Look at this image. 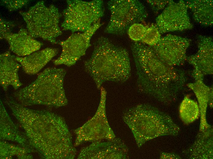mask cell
Segmentation results:
<instances>
[{"instance_id": "1", "label": "cell", "mask_w": 213, "mask_h": 159, "mask_svg": "<svg viewBox=\"0 0 213 159\" xmlns=\"http://www.w3.org/2000/svg\"><path fill=\"white\" fill-rule=\"evenodd\" d=\"M86 71L100 89L105 82L123 83L131 75L129 53L106 37H99L94 43L90 58L84 62Z\"/></svg>"}, {"instance_id": "2", "label": "cell", "mask_w": 213, "mask_h": 159, "mask_svg": "<svg viewBox=\"0 0 213 159\" xmlns=\"http://www.w3.org/2000/svg\"><path fill=\"white\" fill-rule=\"evenodd\" d=\"M42 130L20 120L30 143L47 158H57L68 147L71 141L65 124L59 116L46 110H39Z\"/></svg>"}, {"instance_id": "3", "label": "cell", "mask_w": 213, "mask_h": 159, "mask_svg": "<svg viewBox=\"0 0 213 159\" xmlns=\"http://www.w3.org/2000/svg\"><path fill=\"white\" fill-rule=\"evenodd\" d=\"M66 73V70L62 68H47L34 81L14 93V96L24 106H65L68 103L63 85Z\"/></svg>"}, {"instance_id": "4", "label": "cell", "mask_w": 213, "mask_h": 159, "mask_svg": "<svg viewBox=\"0 0 213 159\" xmlns=\"http://www.w3.org/2000/svg\"><path fill=\"white\" fill-rule=\"evenodd\" d=\"M139 146L156 137L175 135L177 126L168 116L148 105L140 104L129 108L124 115Z\"/></svg>"}, {"instance_id": "5", "label": "cell", "mask_w": 213, "mask_h": 159, "mask_svg": "<svg viewBox=\"0 0 213 159\" xmlns=\"http://www.w3.org/2000/svg\"><path fill=\"white\" fill-rule=\"evenodd\" d=\"M26 24L27 29L33 38H40L52 43L62 35L59 25L61 14L58 9L52 4L47 7L44 1L38 2L26 12H20Z\"/></svg>"}, {"instance_id": "6", "label": "cell", "mask_w": 213, "mask_h": 159, "mask_svg": "<svg viewBox=\"0 0 213 159\" xmlns=\"http://www.w3.org/2000/svg\"><path fill=\"white\" fill-rule=\"evenodd\" d=\"M67 6L63 12L62 30L84 32L100 20L104 15L103 3L101 0L66 1Z\"/></svg>"}, {"instance_id": "7", "label": "cell", "mask_w": 213, "mask_h": 159, "mask_svg": "<svg viewBox=\"0 0 213 159\" xmlns=\"http://www.w3.org/2000/svg\"><path fill=\"white\" fill-rule=\"evenodd\" d=\"M110 13L105 33L122 35L132 25L144 21L147 13L143 4L137 0H111L107 3Z\"/></svg>"}, {"instance_id": "8", "label": "cell", "mask_w": 213, "mask_h": 159, "mask_svg": "<svg viewBox=\"0 0 213 159\" xmlns=\"http://www.w3.org/2000/svg\"><path fill=\"white\" fill-rule=\"evenodd\" d=\"M100 20L89 29L82 33H73L66 39L60 41L62 47L60 56L53 61L55 65H63L68 67L74 65L86 53L91 46V40L97 30L102 25Z\"/></svg>"}, {"instance_id": "9", "label": "cell", "mask_w": 213, "mask_h": 159, "mask_svg": "<svg viewBox=\"0 0 213 159\" xmlns=\"http://www.w3.org/2000/svg\"><path fill=\"white\" fill-rule=\"evenodd\" d=\"M185 2L170 0L156 19V25L161 34L182 31L193 28Z\"/></svg>"}, {"instance_id": "10", "label": "cell", "mask_w": 213, "mask_h": 159, "mask_svg": "<svg viewBox=\"0 0 213 159\" xmlns=\"http://www.w3.org/2000/svg\"><path fill=\"white\" fill-rule=\"evenodd\" d=\"M190 40L172 34L161 38L155 45L151 46L157 56L169 65L180 64L185 58V52Z\"/></svg>"}, {"instance_id": "11", "label": "cell", "mask_w": 213, "mask_h": 159, "mask_svg": "<svg viewBox=\"0 0 213 159\" xmlns=\"http://www.w3.org/2000/svg\"><path fill=\"white\" fill-rule=\"evenodd\" d=\"M6 39L9 49L18 57H25L38 50L43 45L31 36L27 29L22 28L17 33L9 32L0 36Z\"/></svg>"}, {"instance_id": "12", "label": "cell", "mask_w": 213, "mask_h": 159, "mask_svg": "<svg viewBox=\"0 0 213 159\" xmlns=\"http://www.w3.org/2000/svg\"><path fill=\"white\" fill-rule=\"evenodd\" d=\"M15 57L8 50L0 55V83L5 91L9 86L16 90L22 85L18 75L21 65Z\"/></svg>"}, {"instance_id": "13", "label": "cell", "mask_w": 213, "mask_h": 159, "mask_svg": "<svg viewBox=\"0 0 213 159\" xmlns=\"http://www.w3.org/2000/svg\"><path fill=\"white\" fill-rule=\"evenodd\" d=\"M58 51V48L47 47L24 57L16 56L15 58L26 74L34 75L39 72Z\"/></svg>"}, {"instance_id": "14", "label": "cell", "mask_w": 213, "mask_h": 159, "mask_svg": "<svg viewBox=\"0 0 213 159\" xmlns=\"http://www.w3.org/2000/svg\"><path fill=\"white\" fill-rule=\"evenodd\" d=\"M198 39L199 51L196 54L190 58L189 62L198 70L211 71L213 67L212 38L200 35Z\"/></svg>"}, {"instance_id": "15", "label": "cell", "mask_w": 213, "mask_h": 159, "mask_svg": "<svg viewBox=\"0 0 213 159\" xmlns=\"http://www.w3.org/2000/svg\"><path fill=\"white\" fill-rule=\"evenodd\" d=\"M197 23L205 26L213 24V1L212 0H192L185 2Z\"/></svg>"}, {"instance_id": "16", "label": "cell", "mask_w": 213, "mask_h": 159, "mask_svg": "<svg viewBox=\"0 0 213 159\" xmlns=\"http://www.w3.org/2000/svg\"><path fill=\"white\" fill-rule=\"evenodd\" d=\"M190 87L195 93L199 104L201 116L200 130L207 129L209 127L206 123V114L210 97V89L201 81L190 84Z\"/></svg>"}, {"instance_id": "17", "label": "cell", "mask_w": 213, "mask_h": 159, "mask_svg": "<svg viewBox=\"0 0 213 159\" xmlns=\"http://www.w3.org/2000/svg\"><path fill=\"white\" fill-rule=\"evenodd\" d=\"M179 114L181 119L185 124H189L198 119L200 111L197 103L192 99L185 97L180 106Z\"/></svg>"}, {"instance_id": "18", "label": "cell", "mask_w": 213, "mask_h": 159, "mask_svg": "<svg viewBox=\"0 0 213 159\" xmlns=\"http://www.w3.org/2000/svg\"><path fill=\"white\" fill-rule=\"evenodd\" d=\"M161 34L156 25L152 24L147 28L141 40L144 43L151 46L156 45L161 39Z\"/></svg>"}, {"instance_id": "19", "label": "cell", "mask_w": 213, "mask_h": 159, "mask_svg": "<svg viewBox=\"0 0 213 159\" xmlns=\"http://www.w3.org/2000/svg\"><path fill=\"white\" fill-rule=\"evenodd\" d=\"M147 28L141 24L135 23L130 26L128 29V35L134 42H138L143 38Z\"/></svg>"}, {"instance_id": "20", "label": "cell", "mask_w": 213, "mask_h": 159, "mask_svg": "<svg viewBox=\"0 0 213 159\" xmlns=\"http://www.w3.org/2000/svg\"><path fill=\"white\" fill-rule=\"evenodd\" d=\"M27 0H2V3L10 12H12L21 9L28 2Z\"/></svg>"}, {"instance_id": "21", "label": "cell", "mask_w": 213, "mask_h": 159, "mask_svg": "<svg viewBox=\"0 0 213 159\" xmlns=\"http://www.w3.org/2000/svg\"><path fill=\"white\" fill-rule=\"evenodd\" d=\"M170 0H148L147 2L153 10L157 12L163 9Z\"/></svg>"}, {"instance_id": "22", "label": "cell", "mask_w": 213, "mask_h": 159, "mask_svg": "<svg viewBox=\"0 0 213 159\" xmlns=\"http://www.w3.org/2000/svg\"><path fill=\"white\" fill-rule=\"evenodd\" d=\"M14 24L10 21H7L1 17L0 20V36L10 32L14 26Z\"/></svg>"}]
</instances>
